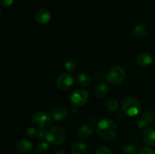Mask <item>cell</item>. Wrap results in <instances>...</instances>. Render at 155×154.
<instances>
[{
    "instance_id": "10",
    "label": "cell",
    "mask_w": 155,
    "mask_h": 154,
    "mask_svg": "<svg viewBox=\"0 0 155 154\" xmlns=\"http://www.w3.org/2000/svg\"><path fill=\"white\" fill-rule=\"evenodd\" d=\"M143 139L148 146H155V129L152 128H147L143 133Z\"/></svg>"
},
{
    "instance_id": "8",
    "label": "cell",
    "mask_w": 155,
    "mask_h": 154,
    "mask_svg": "<svg viewBox=\"0 0 155 154\" xmlns=\"http://www.w3.org/2000/svg\"><path fill=\"white\" fill-rule=\"evenodd\" d=\"M51 12L46 8L39 9L35 15L36 21L39 24H46L51 20Z\"/></svg>"
},
{
    "instance_id": "23",
    "label": "cell",
    "mask_w": 155,
    "mask_h": 154,
    "mask_svg": "<svg viewBox=\"0 0 155 154\" xmlns=\"http://www.w3.org/2000/svg\"><path fill=\"white\" fill-rule=\"evenodd\" d=\"M136 123L138 128H145V127H146L147 125H149L148 122H147L146 119H145L142 116H141L140 117H139L137 119H136Z\"/></svg>"
},
{
    "instance_id": "21",
    "label": "cell",
    "mask_w": 155,
    "mask_h": 154,
    "mask_svg": "<svg viewBox=\"0 0 155 154\" xmlns=\"http://www.w3.org/2000/svg\"><path fill=\"white\" fill-rule=\"evenodd\" d=\"M144 118L147 120V122H148V124H151L154 122V114L152 111H150V110H146L143 113V114L142 115Z\"/></svg>"
},
{
    "instance_id": "3",
    "label": "cell",
    "mask_w": 155,
    "mask_h": 154,
    "mask_svg": "<svg viewBox=\"0 0 155 154\" xmlns=\"http://www.w3.org/2000/svg\"><path fill=\"white\" fill-rule=\"evenodd\" d=\"M123 113L129 116H135L140 111V104L139 101L133 97H128L123 100L121 104Z\"/></svg>"
},
{
    "instance_id": "24",
    "label": "cell",
    "mask_w": 155,
    "mask_h": 154,
    "mask_svg": "<svg viewBox=\"0 0 155 154\" xmlns=\"http://www.w3.org/2000/svg\"><path fill=\"white\" fill-rule=\"evenodd\" d=\"M95 154H113L111 150L105 146H100L95 150Z\"/></svg>"
},
{
    "instance_id": "13",
    "label": "cell",
    "mask_w": 155,
    "mask_h": 154,
    "mask_svg": "<svg viewBox=\"0 0 155 154\" xmlns=\"http://www.w3.org/2000/svg\"><path fill=\"white\" fill-rule=\"evenodd\" d=\"M51 116L55 121H63L68 118V111L64 107H58L53 110Z\"/></svg>"
},
{
    "instance_id": "6",
    "label": "cell",
    "mask_w": 155,
    "mask_h": 154,
    "mask_svg": "<svg viewBox=\"0 0 155 154\" xmlns=\"http://www.w3.org/2000/svg\"><path fill=\"white\" fill-rule=\"evenodd\" d=\"M89 93L84 89H77L71 95V103L74 107H80L85 105L89 101Z\"/></svg>"
},
{
    "instance_id": "22",
    "label": "cell",
    "mask_w": 155,
    "mask_h": 154,
    "mask_svg": "<svg viewBox=\"0 0 155 154\" xmlns=\"http://www.w3.org/2000/svg\"><path fill=\"white\" fill-rule=\"evenodd\" d=\"M64 68L68 72H73L76 68V63L74 60L69 59L64 63Z\"/></svg>"
},
{
    "instance_id": "17",
    "label": "cell",
    "mask_w": 155,
    "mask_h": 154,
    "mask_svg": "<svg viewBox=\"0 0 155 154\" xmlns=\"http://www.w3.org/2000/svg\"><path fill=\"white\" fill-rule=\"evenodd\" d=\"M147 28L144 25H137L133 31V36L136 38H142L146 35Z\"/></svg>"
},
{
    "instance_id": "4",
    "label": "cell",
    "mask_w": 155,
    "mask_h": 154,
    "mask_svg": "<svg viewBox=\"0 0 155 154\" xmlns=\"http://www.w3.org/2000/svg\"><path fill=\"white\" fill-rule=\"evenodd\" d=\"M52 116L45 112H37L32 116V124L40 130L47 128L51 123Z\"/></svg>"
},
{
    "instance_id": "9",
    "label": "cell",
    "mask_w": 155,
    "mask_h": 154,
    "mask_svg": "<svg viewBox=\"0 0 155 154\" xmlns=\"http://www.w3.org/2000/svg\"><path fill=\"white\" fill-rule=\"evenodd\" d=\"M136 62L141 66H148L153 63V56L149 53L143 52L138 56Z\"/></svg>"
},
{
    "instance_id": "29",
    "label": "cell",
    "mask_w": 155,
    "mask_h": 154,
    "mask_svg": "<svg viewBox=\"0 0 155 154\" xmlns=\"http://www.w3.org/2000/svg\"><path fill=\"white\" fill-rule=\"evenodd\" d=\"M53 154H67V152L63 149H57L53 152Z\"/></svg>"
},
{
    "instance_id": "27",
    "label": "cell",
    "mask_w": 155,
    "mask_h": 154,
    "mask_svg": "<svg viewBox=\"0 0 155 154\" xmlns=\"http://www.w3.org/2000/svg\"><path fill=\"white\" fill-rule=\"evenodd\" d=\"M14 0H1V4L5 8H10L13 5Z\"/></svg>"
},
{
    "instance_id": "5",
    "label": "cell",
    "mask_w": 155,
    "mask_h": 154,
    "mask_svg": "<svg viewBox=\"0 0 155 154\" xmlns=\"http://www.w3.org/2000/svg\"><path fill=\"white\" fill-rule=\"evenodd\" d=\"M125 76L126 72L124 68L117 66L111 68L107 72V80L110 85H119L123 82Z\"/></svg>"
},
{
    "instance_id": "1",
    "label": "cell",
    "mask_w": 155,
    "mask_h": 154,
    "mask_svg": "<svg viewBox=\"0 0 155 154\" xmlns=\"http://www.w3.org/2000/svg\"><path fill=\"white\" fill-rule=\"evenodd\" d=\"M97 133L105 140H113L117 134V124L110 119H103L99 121L96 127Z\"/></svg>"
},
{
    "instance_id": "7",
    "label": "cell",
    "mask_w": 155,
    "mask_h": 154,
    "mask_svg": "<svg viewBox=\"0 0 155 154\" xmlns=\"http://www.w3.org/2000/svg\"><path fill=\"white\" fill-rule=\"evenodd\" d=\"M74 78L69 73L61 74L56 80V86L60 90H68L74 85Z\"/></svg>"
},
{
    "instance_id": "12",
    "label": "cell",
    "mask_w": 155,
    "mask_h": 154,
    "mask_svg": "<svg viewBox=\"0 0 155 154\" xmlns=\"http://www.w3.org/2000/svg\"><path fill=\"white\" fill-rule=\"evenodd\" d=\"M93 134V129L89 125H83L80 127L77 131V136L80 139H87Z\"/></svg>"
},
{
    "instance_id": "15",
    "label": "cell",
    "mask_w": 155,
    "mask_h": 154,
    "mask_svg": "<svg viewBox=\"0 0 155 154\" xmlns=\"http://www.w3.org/2000/svg\"><path fill=\"white\" fill-rule=\"evenodd\" d=\"M107 92H108V88L104 83H100L95 87V93L98 98H104L107 95Z\"/></svg>"
},
{
    "instance_id": "26",
    "label": "cell",
    "mask_w": 155,
    "mask_h": 154,
    "mask_svg": "<svg viewBox=\"0 0 155 154\" xmlns=\"http://www.w3.org/2000/svg\"><path fill=\"white\" fill-rule=\"evenodd\" d=\"M138 154H155V151L150 146H145L139 150Z\"/></svg>"
},
{
    "instance_id": "2",
    "label": "cell",
    "mask_w": 155,
    "mask_h": 154,
    "mask_svg": "<svg viewBox=\"0 0 155 154\" xmlns=\"http://www.w3.org/2000/svg\"><path fill=\"white\" fill-rule=\"evenodd\" d=\"M45 139L48 143L56 145H61L66 140V132L63 128L58 125L51 126L45 131Z\"/></svg>"
},
{
    "instance_id": "11",
    "label": "cell",
    "mask_w": 155,
    "mask_h": 154,
    "mask_svg": "<svg viewBox=\"0 0 155 154\" xmlns=\"http://www.w3.org/2000/svg\"><path fill=\"white\" fill-rule=\"evenodd\" d=\"M33 147V144L29 140L23 139V140H19L18 143H16V149L19 152L23 154L27 153L30 152Z\"/></svg>"
},
{
    "instance_id": "25",
    "label": "cell",
    "mask_w": 155,
    "mask_h": 154,
    "mask_svg": "<svg viewBox=\"0 0 155 154\" xmlns=\"http://www.w3.org/2000/svg\"><path fill=\"white\" fill-rule=\"evenodd\" d=\"M25 134L27 137L34 138L38 135V131L35 128H32L31 127V128H29L26 130Z\"/></svg>"
},
{
    "instance_id": "28",
    "label": "cell",
    "mask_w": 155,
    "mask_h": 154,
    "mask_svg": "<svg viewBox=\"0 0 155 154\" xmlns=\"http://www.w3.org/2000/svg\"><path fill=\"white\" fill-rule=\"evenodd\" d=\"M38 137L39 138H45V131L40 130V131H38Z\"/></svg>"
},
{
    "instance_id": "20",
    "label": "cell",
    "mask_w": 155,
    "mask_h": 154,
    "mask_svg": "<svg viewBox=\"0 0 155 154\" xmlns=\"http://www.w3.org/2000/svg\"><path fill=\"white\" fill-rule=\"evenodd\" d=\"M122 150L126 154H134L136 151V147L134 145L127 143L123 146Z\"/></svg>"
},
{
    "instance_id": "16",
    "label": "cell",
    "mask_w": 155,
    "mask_h": 154,
    "mask_svg": "<svg viewBox=\"0 0 155 154\" xmlns=\"http://www.w3.org/2000/svg\"><path fill=\"white\" fill-rule=\"evenodd\" d=\"M77 81L80 86L87 87V86H89V85H90L91 79L87 74L80 73L77 75Z\"/></svg>"
},
{
    "instance_id": "18",
    "label": "cell",
    "mask_w": 155,
    "mask_h": 154,
    "mask_svg": "<svg viewBox=\"0 0 155 154\" xmlns=\"http://www.w3.org/2000/svg\"><path fill=\"white\" fill-rule=\"evenodd\" d=\"M106 107L110 112H115L119 108V103L115 99H109L106 102Z\"/></svg>"
},
{
    "instance_id": "14",
    "label": "cell",
    "mask_w": 155,
    "mask_h": 154,
    "mask_svg": "<svg viewBox=\"0 0 155 154\" xmlns=\"http://www.w3.org/2000/svg\"><path fill=\"white\" fill-rule=\"evenodd\" d=\"M87 146L84 142L77 141L71 146V152L73 154H84L86 152Z\"/></svg>"
},
{
    "instance_id": "19",
    "label": "cell",
    "mask_w": 155,
    "mask_h": 154,
    "mask_svg": "<svg viewBox=\"0 0 155 154\" xmlns=\"http://www.w3.org/2000/svg\"><path fill=\"white\" fill-rule=\"evenodd\" d=\"M49 148V145L47 141H42L38 144L36 150H35V154H43L48 150Z\"/></svg>"
}]
</instances>
